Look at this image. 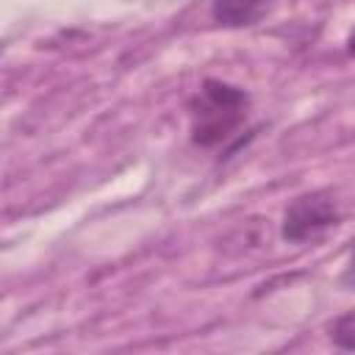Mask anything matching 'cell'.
Segmentation results:
<instances>
[{
    "label": "cell",
    "instance_id": "cell-2",
    "mask_svg": "<svg viewBox=\"0 0 355 355\" xmlns=\"http://www.w3.org/2000/svg\"><path fill=\"white\" fill-rule=\"evenodd\" d=\"M338 225V211L330 194L324 191H311L297 197L286 214H283V239L302 244L316 239L319 233H324L327 227Z\"/></svg>",
    "mask_w": 355,
    "mask_h": 355
},
{
    "label": "cell",
    "instance_id": "cell-4",
    "mask_svg": "<svg viewBox=\"0 0 355 355\" xmlns=\"http://www.w3.org/2000/svg\"><path fill=\"white\" fill-rule=\"evenodd\" d=\"M333 338L338 347H347V349H355V311L341 316L336 324H333Z\"/></svg>",
    "mask_w": 355,
    "mask_h": 355
},
{
    "label": "cell",
    "instance_id": "cell-5",
    "mask_svg": "<svg viewBox=\"0 0 355 355\" xmlns=\"http://www.w3.org/2000/svg\"><path fill=\"white\" fill-rule=\"evenodd\" d=\"M344 283H347V286H355V244H352L349 263H347V269H344Z\"/></svg>",
    "mask_w": 355,
    "mask_h": 355
},
{
    "label": "cell",
    "instance_id": "cell-6",
    "mask_svg": "<svg viewBox=\"0 0 355 355\" xmlns=\"http://www.w3.org/2000/svg\"><path fill=\"white\" fill-rule=\"evenodd\" d=\"M347 50L355 55V31H352V33H349V39H347Z\"/></svg>",
    "mask_w": 355,
    "mask_h": 355
},
{
    "label": "cell",
    "instance_id": "cell-3",
    "mask_svg": "<svg viewBox=\"0 0 355 355\" xmlns=\"http://www.w3.org/2000/svg\"><path fill=\"white\" fill-rule=\"evenodd\" d=\"M214 19L227 28L252 25L263 14V0H214Z\"/></svg>",
    "mask_w": 355,
    "mask_h": 355
},
{
    "label": "cell",
    "instance_id": "cell-1",
    "mask_svg": "<svg viewBox=\"0 0 355 355\" xmlns=\"http://www.w3.org/2000/svg\"><path fill=\"white\" fill-rule=\"evenodd\" d=\"M247 94L222 80H205L191 103V139L200 147H216L247 116Z\"/></svg>",
    "mask_w": 355,
    "mask_h": 355
}]
</instances>
